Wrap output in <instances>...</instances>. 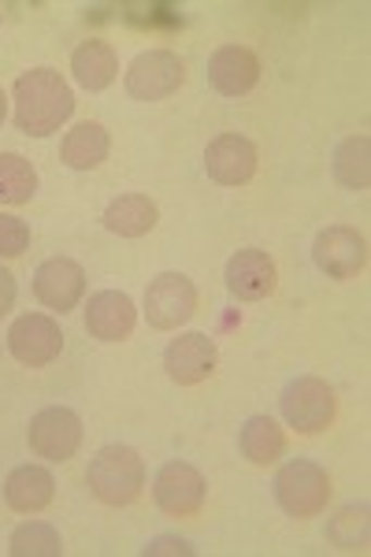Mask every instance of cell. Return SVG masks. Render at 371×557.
Returning <instances> with one entry per match:
<instances>
[{"label":"cell","mask_w":371,"mask_h":557,"mask_svg":"<svg viewBox=\"0 0 371 557\" xmlns=\"http://www.w3.org/2000/svg\"><path fill=\"white\" fill-rule=\"evenodd\" d=\"M75 112V94L52 67H30L15 78V127L26 138H49Z\"/></svg>","instance_id":"6da1fadb"},{"label":"cell","mask_w":371,"mask_h":557,"mask_svg":"<svg viewBox=\"0 0 371 557\" xmlns=\"http://www.w3.org/2000/svg\"><path fill=\"white\" fill-rule=\"evenodd\" d=\"M86 483L104 506H131L145 487V461L134 446H101L86 469Z\"/></svg>","instance_id":"7a4b0ae2"},{"label":"cell","mask_w":371,"mask_h":557,"mask_svg":"<svg viewBox=\"0 0 371 557\" xmlns=\"http://www.w3.org/2000/svg\"><path fill=\"white\" fill-rule=\"evenodd\" d=\"M275 502L283 506L286 517L309 520L320 517L331 502V475L327 469H320L316 461H286L275 475Z\"/></svg>","instance_id":"3957f363"},{"label":"cell","mask_w":371,"mask_h":557,"mask_svg":"<svg viewBox=\"0 0 371 557\" xmlns=\"http://www.w3.org/2000/svg\"><path fill=\"white\" fill-rule=\"evenodd\" d=\"M279 406H283L286 424L294 431H301V435H320V431H327L334 424V412H338L334 391L320 375H301V380L286 383Z\"/></svg>","instance_id":"277c9868"},{"label":"cell","mask_w":371,"mask_h":557,"mask_svg":"<svg viewBox=\"0 0 371 557\" xmlns=\"http://www.w3.org/2000/svg\"><path fill=\"white\" fill-rule=\"evenodd\" d=\"M183 83H186V64H183V57L171 49L141 52V57H134L131 71H126V94L145 104L178 94Z\"/></svg>","instance_id":"5b68a950"},{"label":"cell","mask_w":371,"mask_h":557,"mask_svg":"<svg viewBox=\"0 0 371 557\" xmlns=\"http://www.w3.org/2000/svg\"><path fill=\"white\" fill-rule=\"evenodd\" d=\"M26 438H30V450L45 461H71L83 446V420L67 406H49L30 420Z\"/></svg>","instance_id":"8992f818"},{"label":"cell","mask_w":371,"mask_h":557,"mask_svg":"<svg viewBox=\"0 0 371 557\" xmlns=\"http://www.w3.org/2000/svg\"><path fill=\"white\" fill-rule=\"evenodd\" d=\"M197 312V286L183 272H164L145 290V317L157 331H178Z\"/></svg>","instance_id":"52a82bcc"},{"label":"cell","mask_w":371,"mask_h":557,"mask_svg":"<svg viewBox=\"0 0 371 557\" xmlns=\"http://www.w3.org/2000/svg\"><path fill=\"white\" fill-rule=\"evenodd\" d=\"M152 498L168 517H197L205 509L208 483L205 475L186 461H168L152 480Z\"/></svg>","instance_id":"ba28073f"},{"label":"cell","mask_w":371,"mask_h":557,"mask_svg":"<svg viewBox=\"0 0 371 557\" xmlns=\"http://www.w3.org/2000/svg\"><path fill=\"white\" fill-rule=\"evenodd\" d=\"M8 349H12V357L20 364L45 368L60 357L63 331H60V323L52 317H45V312H26V317L15 320L12 331H8Z\"/></svg>","instance_id":"9c48e42d"},{"label":"cell","mask_w":371,"mask_h":557,"mask_svg":"<svg viewBox=\"0 0 371 557\" xmlns=\"http://www.w3.org/2000/svg\"><path fill=\"white\" fill-rule=\"evenodd\" d=\"M312 260L331 278H357L368 264V242L353 227H327L312 242Z\"/></svg>","instance_id":"30bf717a"},{"label":"cell","mask_w":371,"mask_h":557,"mask_svg":"<svg viewBox=\"0 0 371 557\" xmlns=\"http://www.w3.org/2000/svg\"><path fill=\"white\" fill-rule=\"evenodd\" d=\"M215 343L201 331H186V335L171 338V346L164 349V368L178 386H197L215 372Z\"/></svg>","instance_id":"8fae6325"},{"label":"cell","mask_w":371,"mask_h":557,"mask_svg":"<svg viewBox=\"0 0 371 557\" xmlns=\"http://www.w3.org/2000/svg\"><path fill=\"white\" fill-rule=\"evenodd\" d=\"M205 172L220 186H246L257 175V146L242 134H220L205 149Z\"/></svg>","instance_id":"7c38bea8"},{"label":"cell","mask_w":371,"mask_h":557,"mask_svg":"<svg viewBox=\"0 0 371 557\" xmlns=\"http://www.w3.org/2000/svg\"><path fill=\"white\" fill-rule=\"evenodd\" d=\"M34 294L57 312H71L86 294V272L71 257H52L34 272Z\"/></svg>","instance_id":"4fadbf2b"},{"label":"cell","mask_w":371,"mask_h":557,"mask_svg":"<svg viewBox=\"0 0 371 557\" xmlns=\"http://www.w3.org/2000/svg\"><path fill=\"white\" fill-rule=\"evenodd\" d=\"M208 83L223 97H246L260 83V60L246 45H223L208 60Z\"/></svg>","instance_id":"5bb4252c"},{"label":"cell","mask_w":371,"mask_h":557,"mask_svg":"<svg viewBox=\"0 0 371 557\" xmlns=\"http://www.w3.org/2000/svg\"><path fill=\"white\" fill-rule=\"evenodd\" d=\"M134 323H138V309L123 290H101L86 305V331L97 343H123L131 338Z\"/></svg>","instance_id":"9a60e30c"},{"label":"cell","mask_w":371,"mask_h":557,"mask_svg":"<svg viewBox=\"0 0 371 557\" xmlns=\"http://www.w3.org/2000/svg\"><path fill=\"white\" fill-rule=\"evenodd\" d=\"M227 290L234 294L238 301H260L275 290L279 275H275V260H271L264 249H238L231 260H227Z\"/></svg>","instance_id":"2e32d148"},{"label":"cell","mask_w":371,"mask_h":557,"mask_svg":"<svg viewBox=\"0 0 371 557\" xmlns=\"http://www.w3.org/2000/svg\"><path fill=\"white\" fill-rule=\"evenodd\" d=\"M52 494H57V480L41 465H20L4 480V502L15 513H41L52 502Z\"/></svg>","instance_id":"e0dca14e"},{"label":"cell","mask_w":371,"mask_h":557,"mask_svg":"<svg viewBox=\"0 0 371 557\" xmlns=\"http://www.w3.org/2000/svg\"><path fill=\"white\" fill-rule=\"evenodd\" d=\"M71 71H75V83L89 89V94H101L115 83L120 75V60H115V49L101 38H89L75 49L71 57Z\"/></svg>","instance_id":"ac0fdd59"},{"label":"cell","mask_w":371,"mask_h":557,"mask_svg":"<svg viewBox=\"0 0 371 557\" xmlns=\"http://www.w3.org/2000/svg\"><path fill=\"white\" fill-rule=\"evenodd\" d=\"M157 220H160L157 201H152V197H145V194H123L104 209V227L112 231V235H120V238L149 235V231L157 227Z\"/></svg>","instance_id":"d6986e66"},{"label":"cell","mask_w":371,"mask_h":557,"mask_svg":"<svg viewBox=\"0 0 371 557\" xmlns=\"http://www.w3.org/2000/svg\"><path fill=\"white\" fill-rule=\"evenodd\" d=\"M108 149H112V141H108V131L101 123H78L75 131L63 138V164L75 168V172H94V168H101L108 160Z\"/></svg>","instance_id":"ffe728a7"},{"label":"cell","mask_w":371,"mask_h":557,"mask_svg":"<svg viewBox=\"0 0 371 557\" xmlns=\"http://www.w3.org/2000/svg\"><path fill=\"white\" fill-rule=\"evenodd\" d=\"M238 446L252 465H271V461L283 457L286 435L271 417H249L246 428H242V435H238Z\"/></svg>","instance_id":"44dd1931"},{"label":"cell","mask_w":371,"mask_h":557,"mask_svg":"<svg viewBox=\"0 0 371 557\" xmlns=\"http://www.w3.org/2000/svg\"><path fill=\"white\" fill-rule=\"evenodd\" d=\"M334 178L349 190H368L371 183V138L368 134H353L334 149Z\"/></svg>","instance_id":"7402d4cb"},{"label":"cell","mask_w":371,"mask_h":557,"mask_svg":"<svg viewBox=\"0 0 371 557\" xmlns=\"http://www.w3.org/2000/svg\"><path fill=\"white\" fill-rule=\"evenodd\" d=\"M38 194V172L20 152H0V205H26Z\"/></svg>","instance_id":"603a6c76"},{"label":"cell","mask_w":371,"mask_h":557,"mask_svg":"<svg viewBox=\"0 0 371 557\" xmlns=\"http://www.w3.org/2000/svg\"><path fill=\"white\" fill-rule=\"evenodd\" d=\"M327 539L338 550H368V539H371V509L368 502L360 506H346L338 509V517L327 524Z\"/></svg>","instance_id":"cb8c5ba5"},{"label":"cell","mask_w":371,"mask_h":557,"mask_svg":"<svg viewBox=\"0 0 371 557\" xmlns=\"http://www.w3.org/2000/svg\"><path fill=\"white\" fill-rule=\"evenodd\" d=\"M8 550L12 557H60L63 543L60 532L52 524H41V520H30V524H20L8 539Z\"/></svg>","instance_id":"d4e9b609"},{"label":"cell","mask_w":371,"mask_h":557,"mask_svg":"<svg viewBox=\"0 0 371 557\" xmlns=\"http://www.w3.org/2000/svg\"><path fill=\"white\" fill-rule=\"evenodd\" d=\"M30 246V227L20 215H4L0 212V257H20Z\"/></svg>","instance_id":"484cf974"},{"label":"cell","mask_w":371,"mask_h":557,"mask_svg":"<svg viewBox=\"0 0 371 557\" xmlns=\"http://www.w3.org/2000/svg\"><path fill=\"white\" fill-rule=\"evenodd\" d=\"M123 15L134 23H149V26H178L183 23V15H178L171 4H126Z\"/></svg>","instance_id":"4316f807"},{"label":"cell","mask_w":371,"mask_h":557,"mask_svg":"<svg viewBox=\"0 0 371 557\" xmlns=\"http://www.w3.org/2000/svg\"><path fill=\"white\" fill-rule=\"evenodd\" d=\"M145 557H160V554H183V557H189L194 554V546L186 543V539H175V535H160V539H152L149 546L141 550Z\"/></svg>","instance_id":"83f0119b"},{"label":"cell","mask_w":371,"mask_h":557,"mask_svg":"<svg viewBox=\"0 0 371 557\" xmlns=\"http://www.w3.org/2000/svg\"><path fill=\"white\" fill-rule=\"evenodd\" d=\"M15 305V278L8 268H0V317H8Z\"/></svg>","instance_id":"f1b7e54d"},{"label":"cell","mask_w":371,"mask_h":557,"mask_svg":"<svg viewBox=\"0 0 371 557\" xmlns=\"http://www.w3.org/2000/svg\"><path fill=\"white\" fill-rule=\"evenodd\" d=\"M4 115H8V97H4V89H0V123H4Z\"/></svg>","instance_id":"f546056e"}]
</instances>
